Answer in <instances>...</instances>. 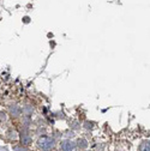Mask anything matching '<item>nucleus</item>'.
I'll return each mask as SVG.
<instances>
[{
    "label": "nucleus",
    "mask_w": 150,
    "mask_h": 151,
    "mask_svg": "<svg viewBox=\"0 0 150 151\" xmlns=\"http://www.w3.org/2000/svg\"><path fill=\"white\" fill-rule=\"evenodd\" d=\"M54 144H55V142H54V139L50 138V137H42V138L39 139V146H40V149H42L43 151H49V150H52V149L54 147Z\"/></svg>",
    "instance_id": "obj_1"
},
{
    "label": "nucleus",
    "mask_w": 150,
    "mask_h": 151,
    "mask_svg": "<svg viewBox=\"0 0 150 151\" xmlns=\"http://www.w3.org/2000/svg\"><path fill=\"white\" fill-rule=\"evenodd\" d=\"M61 149H63L64 151H72L73 144H72L71 142H69V140H65V142L61 143Z\"/></svg>",
    "instance_id": "obj_2"
},
{
    "label": "nucleus",
    "mask_w": 150,
    "mask_h": 151,
    "mask_svg": "<svg viewBox=\"0 0 150 151\" xmlns=\"http://www.w3.org/2000/svg\"><path fill=\"white\" fill-rule=\"evenodd\" d=\"M22 142H23L24 145H28V144L30 143V138H29V136H27V134L22 136Z\"/></svg>",
    "instance_id": "obj_3"
},
{
    "label": "nucleus",
    "mask_w": 150,
    "mask_h": 151,
    "mask_svg": "<svg viewBox=\"0 0 150 151\" xmlns=\"http://www.w3.org/2000/svg\"><path fill=\"white\" fill-rule=\"evenodd\" d=\"M139 151H149V143H143L139 147Z\"/></svg>",
    "instance_id": "obj_4"
},
{
    "label": "nucleus",
    "mask_w": 150,
    "mask_h": 151,
    "mask_svg": "<svg viewBox=\"0 0 150 151\" xmlns=\"http://www.w3.org/2000/svg\"><path fill=\"white\" fill-rule=\"evenodd\" d=\"M78 144H79V146L85 147V146H87V140H85V139H79V140H78Z\"/></svg>",
    "instance_id": "obj_5"
},
{
    "label": "nucleus",
    "mask_w": 150,
    "mask_h": 151,
    "mask_svg": "<svg viewBox=\"0 0 150 151\" xmlns=\"http://www.w3.org/2000/svg\"><path fill=\"white\" fill-rule=\"evenodd\" d=\"M5 119H6L5 113H1V111H0V120H5Z\"/></svg>",
    "instance_id": "obj_6"
},
{
    "label": "nucleus",
    "mask_w": 150,
    "mask_h": 151,
    "mask_svg": "<svg viewBox=\"0 0 150 151\" xmlns=\"http://www.w3.org/2000/svg\"><path fill=\"white\" fill-rule=\"evenodd\" d=\"M85 125H87V127H88V128H89V127H91V124H89V122H87Z\"/></svg>",
    "instance_id": "obj_7"
}]
</instances>
